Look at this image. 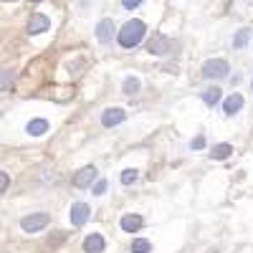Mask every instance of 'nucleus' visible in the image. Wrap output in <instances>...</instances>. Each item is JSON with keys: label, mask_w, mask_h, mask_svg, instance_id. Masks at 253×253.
I'll return each instance as SVG.
<instances>
[{"label": "nucleus", "mask_w": 253, "mask_h": 253, "mask_svg": "<svg viewBox=\"0 0 253 253\" xmlns=\"http://www.w3.org/2000/svg\"><path fill=\"white\" fill-rule=\"evenodd\" d=\"M10 86H13V71L3 69V71H0V91H8Z\"/></svg>", "instance_id": "obj_17"}, {"label": "nucleus", "mask_w": 253, "mask_h": 253, "mask_svg": "<svg viewBox=\"0 0 253 253\" xmlns=\"http://www.w3.org/2000/svg\"><path fill=\"white\" fill-rule=\"evenodd\" d=\"M124 109H119V107H114V109H107L101 114V124L104 126H117V124H122L124 122Z\"/></svg>", "instance_id": "obj_9"}, {"label": "nucleus", "mask_w": 253, "mask_h": 253, "mask_svg": "<svg viewBox=\"0 0 253 253\" xmlns=\"http://www.w3.org/2000/svg\"><path fill=\"white\" fill-rule=\"evenodd\" d=\"M203 101L208 104V107H215V104L220 101V89H218V86H213V89L203 91Z\"/></svg>", "instance_id": "obj_16"}, {"label": "nucleus", "mask_w": 253, "mask_h": 253, "mask_svg": "<svg viewBox=\"0 0 253 253\" xmlns=\"http://www.w3.org/2000/svg\"><path fill=\"white\" fill-rule=\"evenodd\" d=\"M26 132L31 137H41V134H46L48 132V122L46 119H31L28 126H26Z\"/></svg>", "instance_id": "obj_13"}, {"label": "nucleus", "mask_w": 253, "mask_h": 253, "mask_svg": "<svg viewBox=\"0 0 253 253\" xmlns=\"http://www.w3.org/2000/svg\"><path fill=\"white\" fill-rule=\"evenodd\" d=\"M104 238L99 236V233H91V236H86V241H84V251L86 253H101L104 251Z\"/></svg>", "instance_id": "obj_12"}, {"label": "nucleus", "mask_w": 253, "mask_h": 253, "mask_svg": "<svg viewBox=\"0 0 253 253\" xmlns=\"http://www.w3.org/2000/svg\"><path fill=\"white\" fill-rule=\"evenodd\" d=\"M139 86H142V84H139V79H134V76H126L122 89H124V94H126V96H134V94L139 91Z\"/></svg>", "instance_id": "obj_15"}, {"label": "nucleus", "mask_w": 253, "mask_h": 253, "mask_svg": "<svg viewBox=\"0 0 253 253\" xmlns=\"http://www.w3.org/2000/svg\"><path fill=\"white\" fill-rule=\"evenodd\" d=\"M139 3H142V0H122V5H124L126 10H132V8H137Z\"/></svg>", "instance_id": "obj_24"}, {"label": "nucleus", "mask_w": 253, "mask_h": 253, "mask_svg": "<svg viewBox=\"0 0 253 253\" xmlns=\"http://www.w3.org/2000/svg\"><path fill=\"white\" fill-rule=\"evenodd\" d=\"M112 33H114V23H112V18H104L96 23V38L101 41V43H109L112 41Z\"/></svg>", "instance_id": "obj_8"}, {"label": "nucleus", "mask_w": 253, "mask_h": 253, "mask_svg": "<svg viewBox=\"0 0 253 253\" xmlns=\"http://www.w3.org/2000/svg\"><path fill=\"white\" fill-rule=\"evenodd\" d=\"M228 71H230V66L223 58H213V61L203 63V76L205 79H223V76H228Z\"/></svg>", "instance_id": "obj_3"}, {"label": "nucleus", "mask_w": 253, "mask_h": 253, "mask_svg": "<svg viewBox=\"0 0 253 253\" xmlns=\"http://www.w3.org/2000/svg\"><path fill=\"white\" fill-rule=\"evenodd\" d=\"M89 215H91V208H89L86 203H76V205H71V210H69L71 225H84V223L89 220Z\"/></svg>", "instance_id": "obj_6"}, {"label": "nucleus", "mask_w": 253, "mask_h": 253, "mask_svg": "<svg viewBox=\"0 0 253 253\" xmlns=\"http://www.w3.org/2000/svg\"><path fill=\"white\" fill-rule=\"evenodd\" d=\"M147 51L155 53V56H162V53H167V51H172V41L167 38L165 33H152L150 43H147Z\"/></svg>", "instance_id": "obj_4"}, {"label": "nucleus", "mask_w": 253, "mask_h": 253, "mask_svg": "<svg viewBox=\"0 0 253 253\" xmlns=\"http://www.w3.org/2000/svg\"><path fill=\"white\" fill-rule=\"evenodd\" d=\"M150 251H152V243L150 241H144V238L132 241V253H150Z\"/></svg>", "instance_id": "obj_18"}, {"label": "nucleus", "mask_w": 253, "mask_h": 253, "mask_svg": "<svg viewBox=\"0 0 253 253\" xmlns=\"http://www.w3.org/2000/svg\"><path fill=\"white\" fill-rule=\"evenodd\" d=\"M248 38H251V31H248V28H241V31L236 33V38H233V46H236V48H243V46L248 43Z\"/></svg>", "instance_id": "obj_19"}, {"label": "nucleus", "mask_w": 253, "mask_h": 253, "mask_svg": "<svg viewBox=\"0 0 253 253\" xmlns=\"http://www.w3.org/2000/svg\"><path fill=\"white\" fill-rule=\"evenodd\" d=\"M8 185H10V177H8V172H0V195L8 190Z\"/></svg>", "instance_id": "obj_22"}, {"label": "nucleus", "mask_w": 253, "mask_h": 253, "mask_svg": "<svg viewBox=\"0 0 253 253\" xmlns=\"http://www.w3.org/2000/svg\"><path fill=\"white\" fill-rule=\"evenodd\" d=\"M96 167L94 165H89V167H81V170L71 177V182H74V187H91V182H96Z\"/></svg>", "instance_id": "obj_5"}, {"label": "nucleus", "mask_w": 253, "mask_h": 253, "mask_svg": "<svg viewBox=\"0 0 253 253\" xmlns=\"http://www.w3.org/2000/svg\"><path fill=\"white\" fill-rule=\"evenodd\" d=\"M51 223V215L48 213H31L20 220V228L26 230V233H38V230H43L46 225Z\"/></svg>", "instance_id": "obj_2"}, {"label": "nucleus", "mask_w": 253, "mask_h": 253, "mask_svg": "<svg viewBox=\"0 0 253 253\" xmlns=\"http://www.w3.org/2000/svg\"><path fill=\"white\" fill-rule=\"evenodd\" d=\"M203 147H205V137H203V134H198V137L193 139V150H203Z\"/></svg>", "instance_id": "obj_23"}, {"label": "nucleus", "mask_w": 253, "mask_h": 253, "mask_svg": "<svg viewBox=\"0 0 253 253\" xmlns=\"http://www.w3.org/2000/svg\"><path fill=\"white\" fill-rule=\"evenodd\" d=\"M230 155H233V147H230V144H215L213 147V152H210V157H213V160H228Z\"/></svg>", "instance_id": "obj_14"}, {"label": "nucleus", "mask_w": 253, "mask_h": 253, "mask_svg": "<svg viewBox=\"0 0 253 253\" xmlns=\"http://www.w3.org/2000/svg\"><path fill=\"white\" fill-rule=\"evenodd\" d=\"M137 180V170H124L122 172V185H132Z\"/></svg>", "instance_id": "obj_20"}, {"label": "nucleus", "mask_w": 253, "mask_h": 253, "mask_svg": "<svg viewBox=\"0 0 253 253\" xmlns=\"http://www.w3.org/2000/svg\"><path fill=\"white\" fill-rule=\"evenodd\" d=\"M119 225H122L124 233H137V230L142 228V218L134 215V213H129V215H124V218L119 220Z\"/></svg>", "instance_id": "obj_11"}, {"label": "nucleus", "mask_w": 253, "mask_h": 253, "mask_svg": "<svg viewBox=\"0 0 253 253\" xmlns=\"http://www.w3.org/2000/svg\"><path fill=\"white\" fill-rule=\"evenodd\" d=\"M241 109H243V96H241V94H230V96L223 101V112L230 114V117H233L236 112H241Z\"/></svg>", "instance_id": "obj_10"}, {"label": "nucleus", "mask_w": 253, "mask_h": 253, "mask_svg": "<svg viewBox=\"0 0 253 253\" xmlns=\"http://www.w3.org/2000/svg\"><path fill=\"white\" fill-rule=\"evenodd\" d=\"M31 3H41V0H31Z\"/></svg>", "instance_id": "obj_26"}, {"label": "nucleus", "mask_w": 253, "mask_h": 253, "mask_svg": "<svg viewBox=\"0 0 253 253\" xmlns=\"http://www.w3.org/2000/svg\"><path fill=\"white\" fill-rule=\"evenodd\" d=\"M5 3H15V0H5Z\"/></svg>", "instance_id": "obj_25"}, {"label": "nucleus", "mask_w": 253, "mask_h": 253, "mask_svg": "<svg viewBox=\"0 0 253 253\" xmlns=\"http://www.w3.org/2000/svg\"><path fill=\"white\" fill-rule=\"evenodd\" d=\"M107 193V180H96L94 182V195H104Z\"/></svg>", "instance_id": "obj_21"}, {"label": "nucleus", "mask_w": 253, "mask_h": 253, "mask_svg": "<svg viewBox=\"0 0 253 253\" xmlns=\"http://www.w3.org/2000/svg\"><path fill=\"white\" fill-rule=\"evenodd\" d=\"M144 23L142 20H126L124 23V28L119 31V46L122 48H134V46H139V41L144 38Z\"/></svg>", "instance_id": "obj_1"}, {"label": "nucleus", "mask_w": 253, "mask_h": 253, "mask_svg": "<svg viewBox=\"0 0 253 253\" xmlns=\"http://www.w3.org/2000/svg\"><path fill=\"white\" fill-rule=\"evenodd\" d=\"M48 28H51L48 15H43V13H33V15H31V20H28V33H31V36H38V33H43V31H48Z\"/></svg>", "instance_id": "obj_7"}]
</instances>
